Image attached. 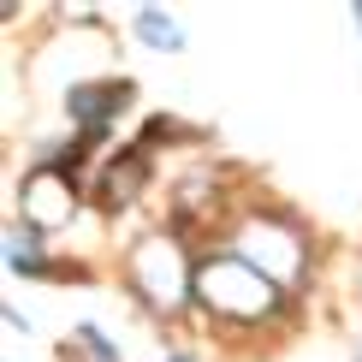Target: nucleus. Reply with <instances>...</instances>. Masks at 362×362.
<instances>
[{
    "label": "nucleus",
    "mask_w": 362,
    "mask_h": 362,
    "mask_svg": "<svg viewBox=\"0 0 362 362\" xmlns=\"http://www.w3.org/2000/svg\"><path fill=\"white\" fill-rule=\"evenodd\" d=\"M356 18H362V6H356Z\"/></svg>",
    "instance_id": "nucleus-3"
},
{
    "label": "nucleus",
    "mask_w": 362,
    "mask_h": 362,
    "mask_svg": "<svg viewBox=\"0 0 362 362\" xmlns=\"http://www.w3.org/2000/svg\"><path fill=\"white\" fill-rule=\"evenodd\" d=\"M6 250H12V267H24V274L36 267V244H30V238H18V232H12V238H6Z\"/></svg>",
    "instance_id": "nucleus-2"
},
{
    "label": "nucleus",
    "mask_w": 362,
    "mask_h": 362,
    "mask_svg": "<svg viewBox=\"0 0 362 362\" xmlns=\"http://www.w3.org/2000/svg\"><path fill=\"white\" fill-rule=\"evenodd\" d=\"M137 36L148 42V48H178V42H185L167 12H137Z\"/></svg>",
    "instance_id": "nucleus-1"
}]
</instances>
